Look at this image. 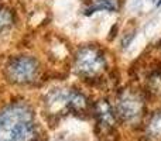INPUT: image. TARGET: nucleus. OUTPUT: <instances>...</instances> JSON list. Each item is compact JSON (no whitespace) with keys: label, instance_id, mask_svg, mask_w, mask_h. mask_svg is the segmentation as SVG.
Wrapping results in <instances>:
<instances>
[{"label":"nucleus","instance_id":"obj_2","mask_svg":"<svg viewBox=\"0 0 161 141\" xmlns=\"http://www.w3.org/2000/svg\"><path fill=\"white\" fill-rule=\"evenodd\" d=\"M106 67L103 54L96 47H83L75 57V71L83 78L99 76Z\"/></svg>","mask_w":161,"mask_h":141},{"label":"nucleus","instance_id":"obj_3","mask_svg":"<svg viewBox=\"0 0 161 141\" xmlns=\"http://www.w3.org/2000/svg\"><path fill=\"white\" fill-rule=\"evenodd\" d=\"M40 71L37 59L31 57H17L13 58L7 65L6 75L14 83H31L36 80Z\"/></svg>","mask_w":161,"mask_h":141},{"label":"nucleus","instance_id":"obj_1","mask_svg":"<svg viewBox=\"0 0 161 141\" xmlns=\"http://www.w3.org/2000/svg\"><path fill=\"white\" fill-rule=\"evenodd\" d=\"M34 137L36 123L28 106L16 103L0 111V141H33Z\"/></svg>","mask_w":161,"mask_h":141},{"label":"nucleus","instance_id":"obj_8","mask_svg":"<svg viewBox=\"0 0 161 141\" xmlns=\"http://www.w3.org/2000/svg\"><path fill=\"white\" fill-rule=\"evenodd\" d=\"M146 133L151 141H161V111H157L150 119Z\"/></svg>","mask_w":161,"mask_h":141},{"label":"nucleus","instance_id":"obj_6","mask_svg":"<svg viewBox=\"0 0 161 141\" xmlns=\"http://www.w3.org/2000/svg\"><path fill=\"white\" fill-rule=\"evenodd\" d=\"M120 7V0H89V4L85 10L86 16H91L92 13L99 10L116 11Z\"/></svg>","mask_w":161,"mask_h":141},{"label":"nucleus","instance_id":"obj_9","mask_svg":"<svg viewBox=\"0 0 161 141\" xmlns=\"http://www.w3.org/2000/svg\"><path fill=\"white\" fill-rule=\"evenodd\" d=\"M13 23V16L8 10L6 8H0V34L4 30H7Z\"/></svg>","mask_w":161,"mask_h":141},{"label":"nucleus","instance_id":"obj_4","mask_svg":"<svg viewBox=\"0 0 161 141\" xmlns=\"http://www.w3.org/2000/svg\"><path fill=\"white\" fill-rule=\"evenodd\" d=\"M116 111L117 116L125 122H137L144 111V100L142 95L130 89L123 90L117 97Z\"/></svg>","mask_w":161,"mask_h":141},{"label":"nucleus","instance_id":"obj_7","mask_svg":"<svg viewBox=\"0 0 161 141\" xmlns=\"http://www.w3.org/2000/svg\"><path fill=\"white\" fill-rule=\"evenodd\" d=\"M88 99L83 96L80 92H69L68 97V110L74 113H85L88 111Z\"/></svg>","mask_w":161,"mask_h":141},{"label":"nucleus","instance_id":"obj_10","mask_svg":"<svg viewBox=\"0 0 161 141\" xmlns=\"http://www.w3.org/2000/svg\"><path fill=\"white\" fill-rule=\"evenodd\" d=\"M158 6H161V2H160V3H158Z\"/></svg>","mask_w":161,"mask_h":141},{"label":"nucleus","instance_id":"obj_5","mask_svg":"<svg viewBox=\"0 0 161 141\" xmlns=\"http://www.w3.org/2000/svg\"><path fill=\"white\" fill-rule=\"evenodd\" d=\"M96 116L99 120V126L103 127L105 130H110L114 127V123H116V117H114L113 111H112L110 106L106 102H99V105L96 106Z\"/></svg>","mask_w":161,"mask_h":141}]
</instances>
